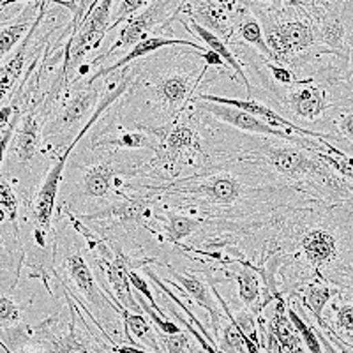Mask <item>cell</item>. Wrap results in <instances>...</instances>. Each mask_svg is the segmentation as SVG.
<instances>
[{
  "mask_svg": "<svg viewBox=\"0 0 353 353\" xmlns=\"http://www.w3.org/2000/svg\"><path fill=\"white\" fill-rule=\"evenodd\" d=\"M314 25L318 44L343 61L352 62L353 8L352 2H301Z\"/></svg>",
  "mask_w": 353,
  "mask_h": 353,
  "instance_id": "8",
  "label": "cell"
},
{
  "mask_svg": "<svg viewBox=\"0 0 353 353\" xmlns=\"http://www.w3.org/2000/svg\"><path fill=\"white\" fill-rule=\"evenodd\" d=\"M265 68L270 71V81L277 87H290L292 83L299 80V77L293 71H290L288 68H283V65L270 64V62H265Z\"/></svg>",
  "mask_w": 353,
  "mask_h": 353,
  "instance_id": "34",
  "label": "cell"
},
{
  "mask_svg": "<svg viewBox=\"0 0 353 353\" xmlns=\"http://www.w3.org/2000/svg\"><path fill=\"white\" fill-rule=\"evenodd\" d=\"M96 124V122L90 119V121L85 124V128L81 129V132L78 134L72 143L69 145L68 149L57 157V161L53 163V166L50 168V172L46 173V176L41 182L39 189H37L36 198H34L32 210H30V219H32L34 225V241H36L37 248L44 249L46 245V237L50 235V230H52V221H53V212H55V203L57 196H59V189H61L62 182V173H64L65 165H68L69 156L72 154L74 147L80 143L85 138L90 128Z\"/></svg>",
  "mask_w": 353,
  "mask_h": 353,
  "instance_id": "10",
  "label": "cell"
},
{
  "mask_svg": "<svg viewBox=\"0 0 353 353\" xmlns=\"http://www.w3.org/2000/svg\"><path fill=\"white\" fill-rule=\"evenodd\" d=\"M21 113L23 112H18L17 115L12 117L11 122H9V124L2 129V132H0V168H2V165H4L6 156H8L9 143H11V138L12 134H14V128H17L18 121H20Z\"/></svg>",
  "mask_w": 353,
  "mask_h": 353,
  "instance_id": "36",
  "label": "cell"
},
{
  "mask_svg": "<svg viewBox=\"0 0 353 353\" xmlns=\"http://www.w3.org/2000/svg\"><path fill=\"white\" fill-rule=\"evenodd\" d=\"M233 36H237L242 43L248 44L249 48L256 50L258 55H260L265 62H272L270 50H269V46H267V43H265L263 30H261V27H260V23H258L256 18H254L253 14L249 12V9H248V14H244V17H242V20L239 21L237 27H235V30H233ZM232 37H230V39H232Z\"/></svg>",
  "mask_w": 353,
  "mask_h": 353,
  "instance_id": "25",
  "label": "cell"
},
{
  "mask_svg": "<svg viewBox=\"0 0 353 353\" xmlns=\"http://www.w3.org/2000/svg\"><path fill=\"white\" fill-rule=\"evenodd\" d=\"M0 209L8 216L9 225L18 228V214H20V201H18L17 191L6 176H0Z\"/></svg>",
  "mask_w": 353,
  "mask_h": 353,
  "instance_id": "29",
  "label": "cell"
},
{
  "mask_svg": "<svg viewBox=\"0 0 353 353\" xmlns=\"http://www.w3.org/2000/svg\"><path fill=\"white\" fill-rule=\"evenodd\" d=\"M41 337L44 350L48 353H97L92 346H88L83 341V337L78 334L77 327H74V320H71L69 325V332L65 336H52L50 330L43 327L41 332H36Z\"/></svg>",
  "mask_w": 353,
  "mask_h": 353,
  "instance_id": "24",
  "label": "cell"
},
{
  "mask_svg": "<svg viewBox=\"0 0 353 353\" xmlns=\"http://www.w3.org/2000/svg\"><path fill=\"white\" fill-rule=\"evenodd\" d=\"M336 323L334 327H323L329 329L334 336L345 345L352 346L353 341V305L350 299H345L339 305H336Z\"/></svg>",
  "mask_w": 353,
  "mask_h": 353,
  "instance_id": "27",
  "label": "cell"
},
{
  "mask_svg": "<svg viewBox=\"0 0 353 353\" xmlns=\"http://www.w3.org/2000/svg\"><path fill=\"white\" fill-rule=\"evenodd\" d=\"M245 6L263 30L272 55L270 64L288 68L297 74L305 64L334 55L318 44L313 21L301 2H245Z\"/></svg>",
  "mask_w": 353,
  "mask_h": 353,
  "instance_id": "2",
  "label": "cell"
},
{
  "mask_svg": "<svg viewBox=\"0 0 353 353\" xmlns=\"http://www.w3.org/2000/svg\"><path fill=\"white\" fill-rule=\"evenodd\" d=\"M113 353H115V352H113Z\"/></svg>",
  "mask_w": 353,
  "mask_h": 353,
  "instance_id": "40",
  "label": "cell"
},
{
  "mask_svg": "<svg viewBox=\"0 0 353 353\" xmlns=\"http://www.w3.org/2000/svg\"><path fill=\"white\" fill-rule=\"evenodd\" d=\"M286 314H288L293 329H295V332L299 334V337H301V341L302 345L305 346V350H307L309 353H323L313 323H307V321L304 320V316H302V314L299 313L297 309L293 307L292 304H286Z\"/></svg>",
  "mask_w": 353,
  "mask_h": 353,
  "instance_id": "26",
  "label": "cell"
},
{
  "mask_svg": "<svg viewBox=\"0 0 353 353\" xmlns=\"http://www.w3.org/2000/svg\"><path fill=\"white\" fill-rule=\"evenodd\" d=\"M341 293L345 292H341L336 286L325 285V283H309L304 288V292L299 295V301L304 305L305 311L309 314H313L314 327L318 330H323V327H325V320H323V309H325V305L332 301V297L341 295Z\"/></svg>",
  "mask_w": 353,
  "mask_h": 353,
  "instance_id": "21",
  "label": "cell"
},
{
  "mask_svg": "<svg viewBox=\"0 0 353 353\" xmlns=\"http://www.w3.org/2000/svg\"><path fill=\"white\" fill-rule=\"evenodd\" d=\"M87 168L83 170V175H81V185L80 191H78L77 198L78 200H90V201H106L113 200V193L117 191V181L121 179L119 173L128 176L129 179H134V172L128 168H121V163L115 161V156L112 157L110 154L106 159L99 161H90V163H85Z\"/></svg>",
  "mask_w": 353,
  "mask_h": 353,
  "instance_id": "14",
  "label": "cell"
},
{
  "mask_svg": "<svg viewBox=\"0 0 353 353\" xmlns=\"http://www.w3.org/2000/svg\"><path fill=\"white\" fill-rule=\"evenodd\" d=\"M0 132H2V131H0Z\"/></svg>",
  "mask_w": 353,
  "mask_h": 353,
  "instance_id": "41",
  "label": "cell"
},
{
  "mask_svg": "<svg viewBox=\"0 0 353 353\" xmlns=\"http://www.w3.org/2000/svg\"><path fill=\"white\" fill-rule=\"evenodd\" d=\"M101 92V83H87L85 80L74 81L69 99L57 110L55 115L44 122L43 143H52L57 152L68 149L96 112Z\"/></svg>",
  "mask_w": 353,
  "mask_h": 353,
  "instance_id": "6",
  "label": "cell"
},
{
  "mask_svg": "<svg viewBox=\"0 0 353 353\" xmlns=\"http://www.w3.org/2000/svg\"><path fill=\"white\" fill-rule=\"evenodd\" d=\"M176 46H188V48H193L196 50V52L205 50L201 44L196 43V41L179 39V37H170V36H150L147 37V39L141 41V43H138L137 46H132V48L117 62H112V64H106L103 65V68L97 69V71L94 72V74H90L85 81H87V83H101V81L105 80L106 77H110L112 72L128 68L129 64H132V62L138 61V59H143V57L159 52V50L176 48Z\"/></svg>",
  "mask_w": 353,
  "mask_h": 353,
  "instance_id": "16",
  "label": "cell"
},
{
  "mask_svg": "<svg viewBox=\"0 0 353 353\" xmlns=\"http://www.w3.org/2000/svg\"><path fill=\"white\" fill-rule=\"evenodd\" d=\"M233 263H241V270H237V272H226V276H230L232 279H235V283H237L239 299H241L242 305H244L253 316L261 318V311L267 307L269 302L274 301V297L269 292H265V295H261L260 276L249 267L248 261L235 260Z\"/></svg>",
  "mask_w": 353,
  "mask_h": 353,
  "instance_id": "19",
  "label": "cell"
},
{
  "mask_svg": "<svg viewBox=\"0 0 353 353\" xmlns=\"http://www.w3.org/2000/svg\"><path fill=\"white\" fill-rule=\"evenodd\" d=\"M2 225H4V223H2ZM2 225H0V226H2Z\"/></svg>",
  "mask_w": 353,
  "mask_h": 353,
  "instance_id": "39",
  "label": "cell"
},
{
  "mask_svg": "<svg viewBox=\"0 0 353 353\" xmlns=\"http://www.w3.org/2000/svg\"><path fill=\"white\" fill-rule=\"evenodd\" d=\"M168 309H170V311H172V314H173V316H175L176 320L181 321L182 325H184L185 329H188V332L191 334V336H193L194 339H196V341H198V345L201 346V350H203L205 353H223V352H219V350H217V346H216V345H212V343H209V341H207V339H205V337L201 336L200 332H198V329H196V327H193V325H191V323H189V321L185 320V318L182 316L181 313H176V311H175V307H173V304H168Z\"/></svg>",
  "mask_w": 353,
  "mask_h": 353,
  "instance_id": "35",
  "label": "cell"
},
{
  "mask_svg": "<svg viewBox=\"0 0 353 353\" xmlns=\"http://www.w3.org/2000/svg\"><path fill=\"white\" fill-rule=\"evenodd\" d=\"M156 341H157V348H159V352L163 353H188L189 350H191V345H189V336L185 332L173 334V336L157 332Z\"/></svg>",
  "mask_w": 353,
  "mask_h": 353,
  "instance_id": "31",
  "label": "cell"
},
{
  "mask_svg": "<svg viewBox=\"0 0 353 353\" xmlns=\"http://www.w3.org/2000/svg\"><path fill=\"white\" fill-rule=\"evenodd\" d=\"M122 318L125 321V332L129 334L132 341L134 339H149L150 343L156 345V350L159 352L157 348V341H156V334L152 332V327H150L149 320L145 316L143 313H131V311H122Z\"/></svg>",
  "mask_w": 353,
  "mask_h": 353,
  "instance_id": "28",
  "label": "cell"
},
{
  "mask_svg": "<svg viewBox=\"0 0 353 353\" xmlns=\"http://www.w3.org/2000/svg\"><path fill=\"white\" fill-rule=\"evenodd\" d=\"M207 71L209 65L203 64L200 71L194 68H189L188 71L165 69L156 74H149V78L145 80V96L152 105H157L156 128L175 121L176 117L184 113Z\"/></svg>",
  "mask_w": 353,
  "mask_h": 353,
  "instance_id": "5",
  "label": "cell"
},
{
  "mask_svg": "<svg viewBox=\"0 0 353 353\" xmlns=\"http://www.w3.org/2000/svg\"><path fill=\"white\" fill-rule=\"evenodd\" d=\"M156 138V149L149 163H145L138 179H161L163 182L175 181L184 166L205 168L210 163L209 150L198 125L188 117H176L175 121L161 128H140Z\"/></svg>",
  "mask_w": 353,
  "mask_h": 353,
  "instance_id": "3",
  "label": "cell"
},
{
  "mask_svg": "<svg viewBox=\"0 0 353 353\" xmlns=\"http://www.w3.org/2000/svg\"><path fill=\"white\" fill-rule=\"evenodd\" d=\"M62 263H64V269L68 272L71 285L80 293V297L85 299L90 304V307L96 309L97 313H103L105 309H112L113 313H122L124 311L121 305L115 304L103 292L96 274L90 269L87 258L83 256L77 242L71 241V244H69V241L65 242V245L62 248Z\"/></svg>",
  "mask_w": 353,
  "mask_h": 353,
  "instance_id": "12",
  "label": "cell"
},
{
  "mask_svg": "<svg viewBox=\"0 0 353 353\" xmlns=\"http://www.w3.org/2000/svg\"><path fill=\"white\" fill-rule=\"evenodd\" d=\"M274 313L269 320V350L276 353H305L301 337L293 329L286 314V301L283 295L274 299Z\"/></svg>",
  "mask_w": 353,
  "mask_h": 353,
  "instance_id": "18",
  "label": "cell"
},
{
  "mask_svg": "<svg viewBox=\"0 0 353 353\" xmlns=\"http://www.w3.org/2000/svg\"><path fill=\"white\" fill-rule=\"evenodd\" d=\"M132 194L149 201H168L181 209L203 212L209 217L249 219L276 209L293 207V198L305 194L285 185L270 184L267 176L251 166L235 161H210L194 175L179 176L168 182L125 184ZM311 198V196H307Z\"/></svg>",
  "mask_w": 353,
  "mask_h": 353,
  "instance_id": "1",
  "label": "cell"
},
{
  "mask_svg": "<svg viewBox=\"0 0 353 353\" xmlns=\"http://www.w3.org/2000/svg\"><path fill=\"white\" fill-rule=\"evenodd\" d=\"M168 272L172 274L175 281L181 283L179 290H182V292L185 290V292L193 297V301L196 302L198 305H201V307L210 314V320H212L214 329H216L217 332V330H219L221 320H223V313H221L217 302L212 299V288H210L201 277H198L196 274L179 272V270L173 269L172 265L168 267Z\"/></svg>",
  "mask_w": 353,
  "mask_h": 353,
  "instance_id": "20",
  "label": "cell"
},
{
  "mask_svg": "<svg viewBox=\"0 0 353 353\" xmlns=\"http://www.w3.org/2000/svg\"><path fill=\"white\" fill-rule=\"evenodd\" d=\"M258 80L263 83L265 90L276 105V112L283 115L286 121L302 128V124H318L325 119L327 122L334 124L329 113L332 110L345 108L352 105H337L334 101L337 81L350 80V77L343 74H314V77L299 78L290 87H277L272 81L256 72ZM304 129V128H302Z\"/></svg>",
  "mask_w": 353,
  "mask_h": 353,
  "instance_id": "4",
  "label": "cell"
},
{
  "mask_svg": "<svg viewBox=\"0 0 353 353\" xmlns=\"http://www.w3.org/2000/svg\"><path fill=\"white\" fill-rule=\"evenodd\" d=\"M179 8H181V2H168V0H165V2L163 0L147 2V6L141 11L134 12L131 18L124 21V27L121 28L115 43H112V46L105 53L97 55L92 65L103 64V61L110 59L121 50L128 52L132 46H137L138 43L150 37V32L156 28L166 30L175 21Z\"/></svg>",
  "mask_w": 353,
  "mask_h": 353,
  "instance_id": "9",
  "label": "cell"
},
{
  "mask_svg": "<svg viewBox=\"0 0 353 353\" xmlns=\"http://www.w3.org/2000/svg\"><path fill=\"white\" fill-rule=\"evenodd\" d=\"M21 321V307L20 304L12 301L9 295L0 293V327L6 330L14 329Z\"/></svg>",
  "mask_w": 353,
  "mask_h": 353,
  "instance_id": "30",
  "label": "cell"
},
{
  "mask_svg": "<svg viewBox=\"0 0 353 353\" xmlns=\"http://www.w3.org/2000/svg\"><path fill=\"white\" fill-rule=\"evenodd\" d=\"M112 0L83 2V8L74 14L72 36L65 48L64 74L65 83L83 68L88 55L101 48L106 32L112 30Z\"/></svg>",
  "mask_w": 353,
  "mask_h": 353,
  "instance_id": "7",
  "label": "cell"
},
{
  "mask_svg": "<svg viewBox=\"0 0 353 353\" xmlns=\"http://www.w3.org/2000/svg\"><path fill=\"white\" fill-rule=\"evenodd\" d=\"M97 152L101 150H154L156 149V138L145 129L138 131H122L117 132L115 138H97L92 143Z\"/></svg>",
  "mask_w": 353,
  "mask_h": 353,
  "instance_id": "22",
  "label": "cell"
},
{
  "mask_svg": "<svg viewBox=\"0 0 353 353\" xmlns=\"http://www.w3.org/2000/svg\"><path fill=\"white\" fill-rule=\"evenodd\" d=\"M179 14L228 43L239 21L244 14H248V6L245 2H217V0L196 2L193 0V2H181Z\"/></svg>",
  "mask_w": 353,
  "mask_h": 353,
  "instance_id": "11",
  "label": "cell"
},
{
  "mask_svg": "<svg viewBox=\"0 0 353 353\" xmlns=\"http://www.w3.org/2000/svg\"><path fill=\"white\" fill-rule=\"evenodd\" d=\"M314 330H316V336L318 339H320V345H321V350H323V353H341L336 346H332V343H330L323 334H321V330H318L316 327H314Z\"/></svg>",
  "mask_w": 353,
  "mask_h": 353,
  "instance_id": "37",
  "label": "cell"
},
{
  "mask_svg": "<svg viewBox=\"0 0 353 353\" xmlns=\"http://www.w3.org/2000/svg\"><path fill=\"white\" fill-rule=\"evenodd\" d=\"M43 14L34 23V27L30 28V32L27 34V37L18 44V48L0 64V108L8 105L6 101L11 99L12 94H14V88L20 83L21 74H23L25 65H27L28 55H30V48H32V36L36 34L37 27H39L41 20H43Z\"/></svg>",
  "mask_w": 353,
  "mask_h": 353,
  "instance_id": "17",
  "label": "cell"
},
{
  "mask_svg": "<svg viewBox=\"0 0 353 353\" xmlns=\"http://www.w3.org/2000/svg\"><path fill=\"white\" fill-rule=\"evenodd\" d=\"M161 223H165V235L170 241V244L176 245L181 244L185 237L191 233L198 232L201 226L209 225V219H200V217H189L176 210H168L163 216H157Z\"/></svg>",
  "mask_w": 353,
  "mask_h": 353,
  "instance_id": "23",
  "label": "cell"
},
{
  "mask_svg": "<svg viewBox=\"0 0 353 353\" xmlns=\"http://www.w3.org/2000/svg\"><path fill=\"white\" fill-rule=\"evenodd\" d=\"M117 8L115 9V14H113L112 18V28L119 27V25L122 23V21H125L128 18H131L134 12L141 11V9L147 6V2L145 0H122V2H115Z\"/></svg>",
  "mask_w": 353,
  "mask_h": 353,
  "instance_id": "33",
  "label": "cell"
},
{
  "mask_svg": "<svg viewBox=\"0 0 353 353\" xmlns=\"http://www.w3.org/2000/svg\"><path fill=\"white\" fill-rule=\"evenodd\" d=\"M46 119L48 117L44 110L37 106L21 113L8 149L11 166H17L18 170H27L30 166L43 143V128Z\"/></svg>",
  "mask_w": 353,
  "mask_h": 353,
  "instance_id": "13",
  "label": "cell"
},
{
  "mask_svg": "<svg viewBox=\"0 0 353 353\" xmlns=\"http://www.w3.org/2000/svg\"><path fill=\"white\" fill-rule=\"evenodd\" d=\"M189 105H194V108L200 110L203 113L216 117L217 121L225 122V124L232 125V128L239 129V131L249 132L254 137H263V138H277V140H286V141H295V143H302L304 138L290 131H281V129H274L267 125L265 122L258 121L256 117L249 115V113L242 112V110L232 108V106H223L216 105V103H207V101H198L191 99Z\"/></svg>",
  "mask_w": 353,
  "mask_h": 353,
  "instance_id": "15",
  "label": "cell"
},
{
  "mask_svg": "<svg viewBox=\"0 0 353 353\" xmlns=\"http://www.w3.org/2000/svg\"><path fill=\"white\" fill-rule=\"evenodd\" d=\"M129 285H131V288L134 290V292L140 293V295H143L145 301H147V304H149L150 307H152L161 318H163V320H168V316H166V313L163 311V307H161V305L157 304L156 299H154L150 286L147 285V281H145L143 277H141L137 270H131V272H129Z\"/></svg>",
  "mask_w": 353,
  "mask_h": 353,
  "instance_id": "32",
  "label": "cell"
},
{
  "mask_svg": "<svg viewBox=\"0 0 353 353\" xmlns=\"http://www.w3.org/2000/svg\"><path fill=\"white\" fill-rule=\"evenodd\" d=\"M113 352L115 353H150V352H145L143 348H138V346H131V345L113 346Z\"/></svg>",
  "mask_w": 353,
  "mask_h": 353,
  "instance_id": "38",
  "label": "cell"
}]
</instances>
